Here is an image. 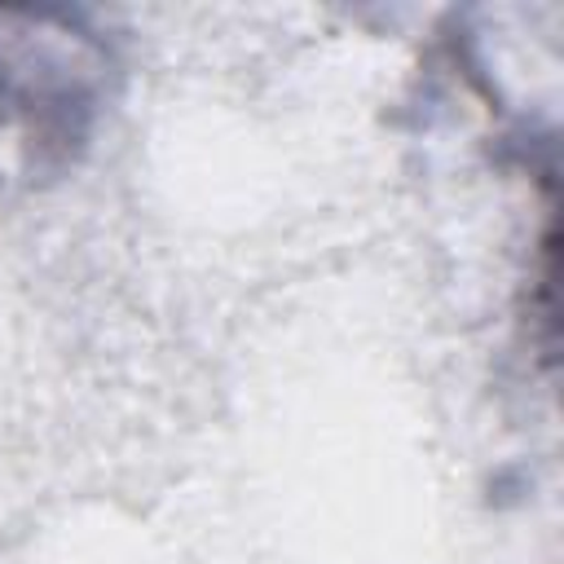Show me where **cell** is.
<instances>
[{
  "label": "cell",
  "mask_w": 564,
  "mask_h": 564,
  "mask_svg": "<svg viewBox=\"0 0 564 564\" xmlns=\"http://www.w3.org/2000/svg\"><path fill=\"white\" fill-rule=\"evenodd\" d=\"M79 79L66 75L62 44L53 40H0V137L35 128L40 141L75 137L79 123Z\"/></svg>",
  "instance_id": "obj_1"
}]
</instances>
